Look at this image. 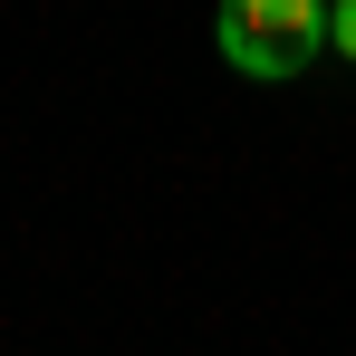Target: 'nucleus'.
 I'll return each mask as SVG.
<instances>
[{"label": "nucleus", "instance_id": "f257e3e1", "mask_svg": "<svg viewBox=\"0 0 356 356\" xmlns=\"http://www.w3.org/2000/svg\"><path fill=\"white\" fill-rule=\"evenodd\" d=\"M212 39L241 77H298L327 58V0H222Z\"/></svg>", "mask_w": 356, "mask_h": 356}, {"label": "nucleus", "instance_id": "f03ea898", "mask_svg": "<svg viewBox=\"0 0 356 356\" xmlns=\"http://www.w3.org/2000/svg\"><path fill=\"white\" fill-rule=\"evenodd\" d=\"M327 49L356 67V0H327Z\"/></svg>", "mask_w": 356, "mask_h": 356}]
</instances>
